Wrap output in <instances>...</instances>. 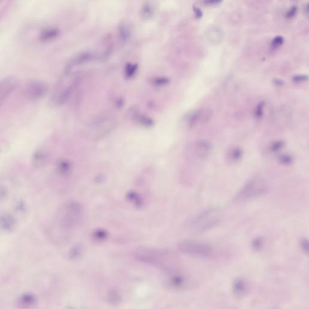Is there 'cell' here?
Segmentation results:
<instances>
[{"instance_id": "cell-24", "label": "cell", "mask_w": 309, "mask_h": 309, "mask_svg": "<svg viewBox=\"0 0 309 309\" xmlns=\"http://www.w3.org/2000/svg\"><path fill=\"white\" fill-rule=\"evenodd\" d=\"M296 11H297V9H296V7H293V8H292L289 11V12H287V17L288 18H291L293 17L295 15L296 13Z\"/></svg>"}, {"instance_id": "cell-25", "label": "cell", "mask_w": 309, "mask_h": 309, "mask_svg": "<svg viewBox=\"0 0 309 309\" xmlns=\"http://www.w3.org/2000/svg\"><path fill=\"white\" fill-rule=\"evenodd\" d=\"M204 3L206 5H218L220 3L222 2V0H203Z\"/></svg>"}, {"instance_id": "cell-9", "label": "cell", "mask_w": 309, "mask_h": 309, "mask_svg": "<svg viewBox=\"0 0 309 309\" xmlns=\"http://www.w3.org/2000/svg\"><path fill=\"white\" fill-rule=\"evenodd\" d=\"M232 289L234 295L237 297H242L248 290V285L243 278H237L232 283Z\"/></svg>"}, {"instance_id": "cell-26", "label": "cell", "mask_w": 309, "mask_h": 309, "mask_svg": "<svg viewBox=\"0 0 309 309\" xmlns=\"http://www.w3.org/2000/svg\"><path fill=\"white\" fill-rule=\"evenodd\" d=\"M194 11L195 12V14H196V16L197 18H201L202 16V13L201 11L199 9L194 7Z\"/></svg>"}, {"instance_id": "cell-17", "label": "cell", "mask_w": 309, "mask_h": 309, "mask_svg": "<svg viewBox=\"0 0 309 309\" xmlns=\"http://www.w3.org/2000/svg\"><path fill=\"white\" fill-rule=\"evenodd\" d=\"M119 32L120 36L123 40H126L129 35V30L128 27L124 25H121L119 27Z\"/></svg>"}, {"instance_id": "cell-14", "label": "cell", "mask_w": 309, "mask_h": 309, "mask_svg": "<svg viewBox=\"0 0 309 309\" xmlns=\"http://www.w3.org/2000/svg\"><path fill=\"white\" fill-rule=\"evenodd\" d=\"M264 240L263 237H257L254 239L251 243V247L254 251H260L263 246Z\"/></svg>"}, {"instance_id": "cell-3", "label": "cell", "mask_w": 309, "mask_h": 309, "mask_svg": "<svg viewBox=\"0 0 309 309\" xmlns=\"http://www.w3.org/2000/svg\"><path fill=\"white\" fill-rule=\"evenodd\" d=\"M268 190V183L260 177H256L247 181L233 199L235 204H241L259 198Z\"/></svg>"}, {"instance_id": "cell-7", "label": "cell", "mask_w": 309, "mask_h": 309, "mask_svg": "<svg viewBox=\"0 0 309 309\" xmlns=\"http://www.w3.org/2000/svg\"><path fill=\"white\" fill-rule=\"evenodd\" d=\"M17 80L15 77H8L0 81V106L15 90Z\"/></svg>"}, {"instance_id": "cell-15", "label": "cell", "mask_w": 309, "mask_h": 309, "mask_svg": "<svg viewBox=\"0 0 309 309\" xmlns=\"http://www.w3.org/2000/svg\"><path fill=\"white\" fill-rule=\"evenodd\" d=\"M137 68H138L137 65L131 64H128L126 67V69H125L126 76L128 78L132 77L135 75V74L137 70Z\"/></svg>"}, {"instance_id": "cell-4", "label": "cell", "mask_w": 309, "mask_h": 309, "mask_svg": "<svg viewBox=\"0 0 309 309\" xmlns=\"http://www.w3.org/2000/svg\"><path fill=\"white\" fill-rule=\"evenodd\" d=\"M179 250L184 254L196 258L208 259L214 254L211 246L199 241L186 240L178 244Z\"/></svg>"}, {"instance_id": "cell-8", "label": "cell", "mask_w": 309, "mask_h": 309, "mask_svg": "<svg viewBox=\"0 0 309 309\" xmlns=\"http://www.w3.org/2000/svg\"><path fill=\"white\" fill-rule=\"evenodd\" d=\"M211 144L205 141H198L194 143L191 147L192 155L194 158L198 159H204L207 158L211 151Z\"/></svg>"}, {"instance_id": "cell-6", "label": "cell", "mask_w": 309, "mask_h": 309, "mask_svg": "<svg viewBox=\"0 0 309 309\" xmlns=\"http://www.w3.org/2000/svg\"><path fill=\"white\" fill-rule=\"evenodd\" d=\"M48 91L47 85L41 81L34 80L27 84L26 94L30 100H38L42 98Z\"/></svg>"}, {"instance_id": "cell-12", "label": "cell", "mask_w": 309, "mask_h": 309, "mask_svg": "<svg viewBox=\"0 0 309 309\" xmlns=\"http://www.w3.org/2000/svg\"><path fill=\"white\" fill-rule=\"evenodd\" d=\"M134 119L139 124L146 127H150L153 124V121L150 118L137 112L134 114Z\"/></svg>"}, {"instance_id": "cell-21", "label": "cell", "mask_w": 309, "mask_h": 309, "mask_svg": "<svg viewBox=\"0 0 309 309\" xmlns=\"http://www.w3.org/2000/svg\"><path fill=\"white\" fill-rule=\"evenodd\" d=\"M308 240L306 238H302L300 241V247L301 248L302 250L306 254H308Z\"/></svg>"}, {"instance_id": "cell-23", "label": "cell", "mask_w": 309, "mask_h": 309, "mask_svg": "<svg viewBox=\"0 0 309 309\" xmlns=\"http://www.w3.org/2000/svg\"><path fill=\"white\" fill-rule=\"evenodd\" d=\"M307 80V76L304 75H298L293 77V80L295 82H304Z\"/></svg>"}, {"instance_id": "cell-5", "label": "cell", "mask_w": 309, "mask_h": 309, "mask_svg": "<svg viewBox=\"0 0 309 309\" xmlns=\"http://www.w3.org/2000/svg\"><path fill=\"white\" fill-rule=\"evenodd\" d=\"M212 115V111L208 108L197 109L189 115L187 119V123L190 128L204 124L211 119Z\"/></svg>"}, {"instance_id": "cell-18", "label": "cell", "mask_w": 309, "mask_h": 309, "mask_svg": "<svg viewBox=\"0 0 309 309\" xmlns=\"http://www.w3.org/2000/svg\"><path fill=\"white\" fill-rule=\"evenodd\" d=\"M284 146V143L282 141H277L273 143L270 146V150L273 152H276L281 150Z\"/></svg>"}, {"instance_id": "cell-11", "label": "cell", "mask_w": 309, "mask_h": 309, "mask_svg": "<svg viewBox=\"0 0 309 309\" xmlns=\"http://www.w3.org/2000/svg\"><path fill=\"white\" fill-rule=\"evenodd\" d=\"M155 8L149 2L144 4L140 11V15L142 18L148 20L152 17L155 14Z\"/></svg>"}, {"instance_id": "cell-16", "label": "cell", "mask_w": 309, "mask_h": 309, "mask_svg": "<svg viewBox=\"0 0 309 309\" xmlns=\"http://www.w3.org/2000/svg\"><path fill=\"white\" fill-rule=\"evenodd\" d=\"M278 160L281 164H282L283 165H290L293 161V158L290 155H287V154L281 155L279 157Z\"/></svg>"}, {"instance_id": "cell-20", "label": "cell", "mask_w": 309, "mask_h": 309, "mask_svg": "<svg viewBox=\"0 0 309 309\" xmlns=\"http://www.w3.org/2000/svg\"><path fill=\"white\" fill-rule=\"evenodd\" d=\"M168 82H169V80L168 79L163 78V77L157 78V79H155L153 81V83L157 86L165 85L168 84Z\"/></svg>"}, {"instance_id": "cell-19", "label": "cell", "mask_w": 309, "mask_h": 309, "mask_svg": "<svg viewBox=\"0 0 309 309\" xmlns=\"http://www.w3.org/2000/svg\"><path fill=\"white\" fill-rule=\"evenodd\" d=\"M264 106L265 104L263 102H260L257 106L256 107V111H255V115L257 118H260L262 117V115L263 114V110H264Z\"/></svg>"}, {"instance_id": "cell-2", "label": "cell", "mask_w": 309, "mask_h": 309, "mask_svg": "<svg viewBox=\"0 0 309 309\" xmlns=\"http://www.w3.org/2000/svg\"><path fill=\"white\" fill-rule=\"evenodd\" d=\"M222 217V212L220 208H209L192 217L187 222V227L195 232H204L216 226Z\"/></svg>"}, {"instance_id": "cell-22", "label": "cell", "mask_w": 309, "mask_h": 309, "mask_svg": "<svg viewBox=\"0 0 309 309\" xmlns=\"http://www.w3.org/2000/svg\"><path fill=\"white\" fill-rule=\"evenodd\" d=\"M283 41H284V39L282 36H277L272 41V46L276 48V47L281 45L283 43Z\"/></svg>"}, {"instance_id": "cell-10", "label": "cell", "mask_w": 309, "mask_h": 309, "mask_svg": "<svg viewBox=\"0 0 309 309\" xmlns=\"http://www.w3.org/2000/svg\"><path fill=\"white\" fill-rule=\"evenodd\" d=\"M242 154V150L240 147H233L228 152L227 155V159L231 163H236L241 159Z\"/></svg>"}, {"instance_id": "cell-13", "label": "cell", "mask_w": 309, "mask_h": 309, "mask_svg": "<svg viewBox=\"0 0 309 309\" xmlns=\"http://www.w3.org/2000/svg\"><path fill=\"white\" fill-rule=\"evenodd\" d=\"M59 35V31L57 29H49L42 33V38L44 39H52L56 38Z\"/></svg>"}, {"instance_id": "cell-1", "label": "cell", "mask_w": 309, "mask_h": 309, "mask_svg": "<svg viewBox=\"0 0 309 309\" xmlns=\"http://www.w3.org/2000/svg\"><path fill=\"white\" fill-rule=\"evenodd\" d=\"M135 257L138 260L158 266L169 272H173V269L178 263L175 256L167 250L141 248L135 251Z\"/></svg>"}]
</instances>
